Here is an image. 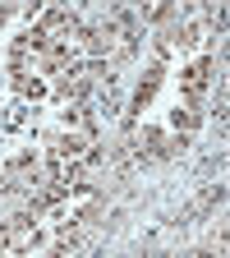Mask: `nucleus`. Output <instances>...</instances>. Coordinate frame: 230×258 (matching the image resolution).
<instances>
[{
    "label": "nucleus",
    "instance_id": "obj_1",
    "mask_svg": "<svg viewBox=\"0 0 230 258\" xmlns=\"http://www.w3.org/2000/svg\"><path fill=\"white\" fill-rule=\"evenodd\" d=\"M207 74H212V60L189 64V70H184V92H189V97H203V88H207Z\"/></svg>",
    "mask_w": 230,
    "mask_h": 258
},
{
    "label": "nucleus",
    "instance_id": "obj_2",
    "mask_svg": "<svg viewBox=\"0 0 230 258\" xmlns=\"http://www.w3.org/2000/svg\"><path fill=\"white\" fill-rule=\"evenodd\" d=\"M157 83H161V70H147V79H143V83H138V92H134V106H138V111H143V106L152 102Z\"/></svg>",
    "mask_w": 230,
    "mask_h": 258
}]
</instances>
